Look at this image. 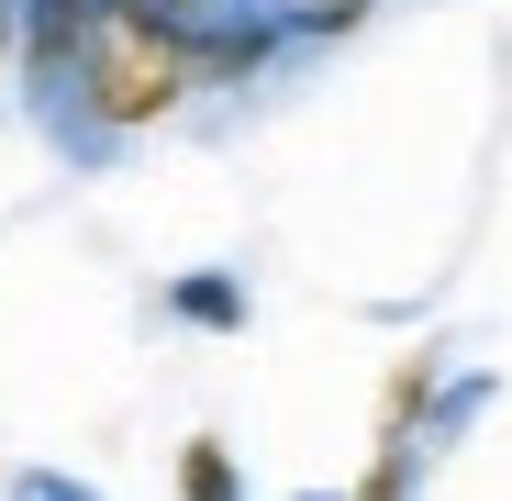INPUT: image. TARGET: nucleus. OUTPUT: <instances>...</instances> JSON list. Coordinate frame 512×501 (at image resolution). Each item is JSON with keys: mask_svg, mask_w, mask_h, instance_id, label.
<instances>
[{"mask_svg": "<svg viewBox=\"0 0 512 501\" xmlns=\"http://www.w3.org/2000/svg\"><path fill=\"white\" fill-rule=\"evenodd\" d=\"M56 90L78 101L90 145H101V134H145V123L179 112L190 90H212V78H201V23L167 12V0H101Z\"/></svg>", "mask_w": 512, "mask_h": 501, "instance_id": "1", "label": "nucleus"}, {"mask_svg": "<svg viewBox=\"0 0 512 501\" xmlns=\"http://www.w3.org/2000/svg\"><path fill=\"white\" fill-rule=\"evenodd\" d=\"M90 12H101V0H23V56H34L45 90L67 78V56H78V34H90Z\"/></svg>", "mask_w": 512, "mask_h": 501, "instance_id": "2", "label": "nucleus"}, {"mask_svg": "<svg viewBox=\"0 0 512 501\" xmlns=\"http://www.w3.org/2000/svg\"><path fill=\"white\" fill-rule=\"evenodd\" d=\"M179 501H245V479H234V457L201 435V446H179Z\"/></svg>", "mask_w": 512, "mask_h": 501, "instance_id": "3", "label": "nucleus"}, {"mask_svg": "<svg viewBox=\"0 0 512 501\" xmlns=\"http://www.w3.org/2000/svg\"><path fill=\"white\" fill-rule=\"evenodd\" d=\"M256 12H279L290 34H346V23H368V0H256Z\"/></svg>", "mask_w": 512, "mask_h": 501, "instance_id": "4", "label": "nucleus"}, {"mask_svg": "<svg viewBox=\"0 0 512 501\" xmlns=\"http://www.w3.org/2000/svg\"><path fill=\"white\" fill-rule=\"evenodd\" d=\"M412 457H423L412 435H379V468L357 479V501H412Z\"/></svg>", "mask_w": 512, "mask_h": 501, "instance_id": "5", "label": "nucleus"}, {"mask_svg": "<svg viewBox=\"0 0 512 501\" xmlns=\"http://www.w3.org/2000/svg\"><path fill=\"white\" fill-rule=\"evenodd\" d=\"M179 312L190 323H245V290L234 279H179Z\"/></svg>", "mask_w": 512, "mask_h": 501, "instance_id": "6", "label": "nucleus"}, {"mask_svg": "<svg viewBox=\"0 0 512 501\" xmlns=\"http://www.w3.org/2000/svg\"><path fill=\"white\" fill-rule=\"evenodd\" d=\"M12 501H90V490H67V479H45V468H34V479H23Z\"/></svg>", "mask_w": 512, "mask_h": 501, "instance_id": "7", "label": "nucleus"}, {"mask_svg": "<svg viewBox=\"0 0 512 501\" xmlns=\"http://www.w3.org/2000/svg\"><path fill=\"white\" fill-rule=\"evenodd\" d=\"M23 56V0H0V67Z\"/></svg>", "mask_w": 512, "mask_h": 501, "instance_id": "8", "label": "nucleus"}]
</instances>
